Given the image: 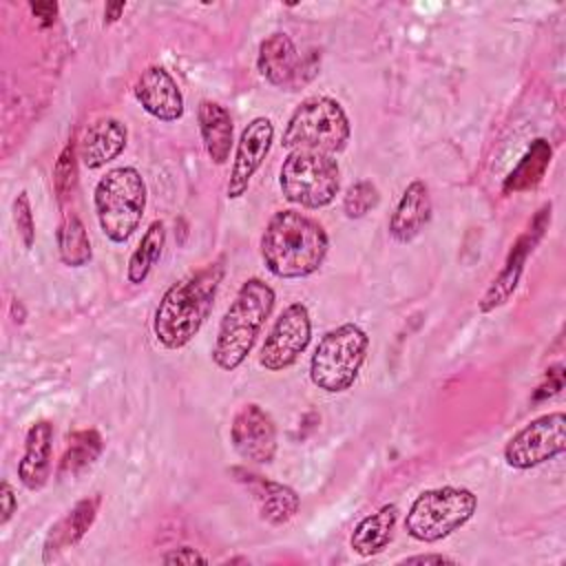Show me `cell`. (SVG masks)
Instances as JSON below:
<instances>
[{"label":"cell","instance_id":"1","mask_svg":"<svg viewBox=\"0 0 566 566\" xmlns=\"http://www.w3.org/2000/svg\"><path fill=\"white\" fill-rule=\"evenodd\" d=\"M226 276V256L177 279L159 298L153 316V334L166 349L186 347L208 321L219 285Z\"/></svg>","mask_w":566,"mask_h":566},{"label":"cell","instance_id":"2","mask_svg":"<svg viewBox=\"0 0 566 566\" xmlns=\"http://www.w3.org/2000/svg\"><path fill=\"white\" fill-rule=\"evenodd\" d=\"M329 250L325 228L292 208L276 210L259 241L265 270L276 279H305L321 270Z\"/></svg>","mask_w":566,"mask_h":566},{"label":"cell","instance_id":"3","mask_svg":"<svg viewBox=\"0 0 566 566\" xmlns=\"http://www.w3.org/2000/svg\"><path fill=\"white\" fill-rule=\"evenodd\" d=\"M276 303V292L270 283L252 276L241 283L234 301L228 305L217 338L212 345V360L221 371H234L252 352L265 321Z\"/></svg>","mask_w":566,"mask_h":566},{"label":"cell","instance_id":"4","mask_svg":"<svg viewBox=\"0 0 566 566\" xmlns=\"http://www.w3.org/2000/svg\"><path fill=\"white\" fill-rule=\"evenodd\" d=\"M146 199V181L137 168H111L93 188V208L102 234L113 243H126L142 223Z\"/></svg>","mask_w":566,"mask_h":566},{"label":"cell","instance_id":"5","mask_svg":"<svg viewBox=\"0 0 566 566\" xmlns=\"http://www.w3.org/2000/svg\"><path fill=\"white\" fill-rule=\"evenodd\" d=\"M367 352V332L356 323H343L325 332L314 347L310 358V380L327 394H343L358 380Z\"/></svg>","mask_w":566,"mask_h":566},{"label":"cell","instance_id":"6","mask_svg":"<svg viewBox=\"0 0 566 566\" xmlns=\"http://www.w3.org/2000/svg\"><path fill=\"white\" fill-rule=\"evenodd\" d=\"M352 137V124L334 97L312 95L303 99L287 119L281 137V146L287 150L307 148L327 155H338L345 150Z\"/></svg>","mask_w":566,"mask_h":566},{"label":"cell","instance_id":"7","mask_svg":"<svg viewBox=\"0 0 566 566\" xmlns=\"http://www.w3.org/2000/svg\"><path fill=\"white\" fill-rule=\"evenodd\" d=\"M478 511V495L467 486L422 491L409 506L405 531L411 539L433 544L460 531Z\"/></svg>","mask_w":566,"mask_h":566},{"label":"cell","instance_id":"8","mask_svg":"<svg viewBox=\"0 0 566 566\" xmlns=\"http://www.w3.org/2000/svg\"><path fill=\"white\" fill-rule=\"evenodd\" d=\"M279 188L290 203L318 210L329 206L340 190V168L334 155L294 148L279 170Z\"/></svg>","mask_w":566,"mask_h":566},{"label":"cell","instance_id":"9","mask_svg":"<svg viewBox=\"0 0 566 566\" xmlns=\"http://www.w3.org/2000/svg\"><path fill=\"white\" fill-rule=\"evenodd\" d=\"M566 451V416L551 411L524 424L504 444V462L511 469H533Z\"/></svg>","mask_w":566,"mask_h":566},{"label":"cell","instance_id":"10","mask_svg":"<svg viewBox=\"0 0 566 566\" xmlns=\"http://www.w3.org/2000/svg\"><path fill=\"white\" fill-rule=\"evenodd\" d=\"M310 340H312L310 310L305 303L294 301L279 314V318L270 327L259 352V365L265 371H283L301 358Z\"/></svg>","mask_w":566,"mask_h":566},{"label":"cell","instance_id":"11","mask_svg":"<svg viewBox=\"0 0 566 566\" xmlns=\"http://www.w3.org/2000/svg\"><path fill=\"white\" fill-rule=\"evenodd\" d=\"M548 223H551V203H546L537 210L528 230L513 243L500 274L493 279V283L486 287V292L478 301V310L482 314L493 312L495 307L504 305L513 296V292L520 283V276L524 272V263H526L528 254L535 250V245L539 243V239L544 237V230L548 228Z\"/></svg>","mask_w":566,"mask_h":566},{"label":"cell","instance_id":"12","mask_svg":"<svg viewBox=\"0 0 566 566\" xmlns=\"http://www.w3.org/2000/svg\"><path fill=\"white\" fill-rule=\"evenodd\" d=\"M256 69L261 77L272 86L294 91L305 84V77H303L305 71L310 75L316 73V60L314 55L310 60H303L292 38L283 31H274L268 38H263L259 44Z\"/></svg>","mask_w":566,"mask_h":566},{"label":"cell","instance_id":"13","mask_svg":"<svg viewBox=\"0 0 566 566\" xmlns=\"http://www.w3.org/2000/svg\"><path fill=\"white\" fill-rule=\"evenodd\" d=\"M230 442L245 462L270 464L279 447L276 424L261 405L245 402L230 422Z\"/></svg>","mask_w":566,"mask_h":566},{"label":"cell","instance_id":"14","mask_svg":"<svg viewBox=\"0 0 566 566\" xmlns=\"http://www.w3.org/2000/svg\"><path fill=\"white\" fill-rule=\"evenodd\" d=\"M272 142L274 124L268 117H254L245 124L234 148V159L226 186L228 199H241L248 192L254 172L261 168L272 148Z\"/></svg>","mask_w":566,"mask_h":566},{"label":"cell","instance_id":"15","mask_svg":"<svg viewBox=\"0 0 566 566\" xmlns=\"http://www.w3.org/2000/svg\"><path fill=\"white\" fill-rule=\"evenodd\" d=\"M230 473L243 489L250 493L256 504L259 517L272 526L287 524L301 509V497L296 491L283 482H274L261 473H254L243 467H232Z\"/></svg>","mask_w":566,"mask_h":566},{"label":"cell","instance_id":"16","mask_svg":"<svg viewBox=\"0 0 566 566\" xmlns=\"http://www.w3.org/2000/svg\"><path fill=\"white\" fill-rule=\"evenodd\" d=\"M139 106L159 122H177L184 117L186 104L177 80L159 64L142 71L133 86Z\"/></svg>","mask_w":566,"mask_h":566},{"label":"cell","instance_id":"17","mask_svg":"<svg viewBox=\"0 0 566 566\" xmlns=\"http://www.w3.org/2000/svg\"><path fill=\"white\" fill-rule=\"evenodd\" d=\"M431 210L433 206H431L429 186L422 179L409 181L389 217V223H387L389 237L398 243L413 241L431 221Z\"/></svg>","mask_w":566,"mask_h":566},{"label":"cell","instance_id":"18","mask_svg":"<svg viewBox=\"0 0 566 566\" xmlns=\"http://www.w3.org/2000/svg\"><path fill=\"white\" fill-rule=\"evenodd\" d=\"M128 142L126 126L115 117H99L93 124L86 126L82 139H80V159L84 168L97 170L106 166L108 161L117 159Z\"/></svg>","mask_w":566,"mask_h":566},{"label":"cell","instance_id":"19","mask_svg":"<svg viewBox=\"0 0 566 566\" xmlns=\"http://www.w3.org/2000/svg\"><path fill=\"white\" fill-rule=\"evenodd\" d=\"M51 451H53V424L38 420L24 436V451L18 462V478L24 489L40 491L51 478Z\"/></svg>","mask_w":566,"mask_h":566},{"label":"cell","instance_id":"20","mask_svg":"<svg viewBox=\"0 0 566 566\" xmlns=\"http://www.w3.org/2000/svg\"><path fill=\"white\" fill-rule=\"evenodd\" d=\"M102 504V495H88L84 500H80L73 509H69L49 531L46 539H44V555L42 559L49 564L53 562L62 551L73 548L93 526L97 511Z\"/></svg>","mask_w":566,"mask_h":566},{"label":"cell","instance_id":"21","mask_svg":"<svg viewBox=\"0 0 566 566\" xmlns=\"http://www.w3.org/2000/svg\"><path fill=\"white\" fill-rule=\"evenodd\" d=\"M197 122L206 155L212 164L221 166L230 159V150L234 144V124L230 111L212 99H201L197 108Z\"/></svg>","mask_w":566,"mask_h":566},{"label":"cell","instance_id":"22","mask_svg":"<svg viewBox=\"0 0 566 566\" xmlns=\"http://www.w3.org/2000/svg\"><path fill=\"white\" fill-rule=\"evenodd\" d=\"M398 522V506L382 504L378 511L365 515L349 537V546L360 557H371L385 551V546L394 537V528Z\"/></svg>","mask_w":566,"mask_h":566},{"label":"cell","instance_id":"23","mask_svg":"<svg viewBox=\"0 0 566 566\" xmlns=\"http://www.w3.org/2000/svg\"><path fill=\"white\" fill-rule=\"evenodd\" d=\"M104 451V438L97 429L73 431L66 440V449L57 464L60 478H77L84 473Z\"/></svg>","mask_w":566,"mask_h":566},{"label":"cell","instance_id":"24","mask_svg":"<svg viewBox=\"0 0 566 566\" xmlns=\"http://www.w3.org/2000/svg\"><path fill=\"white\" fill-rule=\"evenodd\" d=\"M551 155H553L551 144L544 137H537L528 146V150L522 155L520 164L504 179L502 192L504 195H513V192H522V190L535 188L542 181V177H544V172H546V168L551 164Z\"/></svg>","mask_w":566,"mask_h":566},{"label":"cell","instance_id":"25","mask_svg":"<svg viewBox=\"0 0 566 566\" xmlns=\"http://www.w3.org/2000/svg\"><path fill=\"white\" fill-rule=\"evenodd\" d=\"M57 256L69 268H84L93 259V248L84 221L75 212H66L55 232Z\"/></svg>","mask_w":566,"mask_h":566},{"label":"cell","instance_id":"26","mask_svg":"<svg viewBox=\"0 0 566 566\" xmlns=\"http://www.w3.org/2000/svg\"><path fill=\"white\" fill-rule=\"evenodd\" d=\"M166 245V226L164 221L155 219L146 232L142 234V241L137 243V248L133 250L130 259H128V268H126V279L133 285H142L150 270L157 265V261L161 259Z\"/></svg>","mask_w":566,"mask_h":566},{"label":"cell","instance_id":"27","mask_svg":"<svg viewBox=\"0 0 566 566\" xmlns=\"http://www.w3.org/2000/svg\"><path fill=\"white\" fill-rule=\"evenodd\" d=\"M77 159H80V150L75 146V139H69L53 166V190L60 203L73 197V190L77 186Z\"/></svg>","mask_w":566,"mask_h":566},{"label":"cell","instance_id":"28","mask_svg":"<svg viewBox=\"0 0 566 566\" xmlns=\"http://www.w3.org/2000/svg\"><path fill=\"white\" fill-rule=\"evenodd\" d=\"M380 203V190L374 181L360 179L352 184L343 197V212L347 219H360Z\"/></svg>","mask_w":566,"mask_h":566},{"label":"cell","instance_id":"29","mask_svg":"<svg viewBox=\"0 0 566 566\" xmlns=\"http://www.w3.org/2000/svg\"><path fill=\"white\" fill-rule=\"evenodd\" d=\"M11 212H13V223L24 250H31L35 243V219H33V208L27 190H20L15 195Z\"/></svg>","mask_w":566,"mask_h":566},{"label":"cell","instance_id":"30","mask_svg":"<svg viewBox=\"0 0 566 566\" xmlns=\"http://www.w3.org/2000/svg\"><path fill=\"white\" fill-rule=\"evenodd\" d=\"M161 562L164 564H208V557L201 555L197 548L192 546H179V548H172L168 553L161 555Z\"/></svg>","mask_w":566,"mask_h":566},{"label":"cell","instance_id":"31","mask_svg":"<svg viewBox=\"0 0 566 566\" xmlns=\"http://www.w3.org/2000/svg\"><path fill=\"white\" fill-rule=\"evenodd\" d=\"M18 511V495L9 480L0 482V524L4 526Z\"/></svg>","mask_w":566,"mask_h":566},{"label":"cell","instance_id":"32","mask_svg":"<svg viewBox=\"0 0 566 566\" xmlns=\"http://www.w3.org/2000/svg\"><path fill=\"white\" fill-rule=\"evenodd\" d=\"M398 564H458L453 557L449 555H442V553H429V555H411V557H405L400 559Z\"/></svg>","mask_w":566,"mask_h":566},{"label":"cell","instance_id":"33","mask_svg":"<svg viewBox=\"0 0 566 566\" xmlns=\"http://www.w3.org/2000/svg\"><path fill=\"white\" fill-rule=\"evenodd\" d=\"M29 9L44 24H51L55 20V15H57V2H31Z\"/></svg>","mask_w":566,"mask_h":566},{"label":"cell","instance_id":"34","mask_svg":"<svg viewBox=\"0 0 566 566\" xmlns=\"http://www.w3.org/2000/svg\"><path fill=\"white\" fill-rule=\"evenodd\" d=\"M124 9H126V2H108V4L104 7V24L115 22V20L122 15Z\"/></svg>","mask_w":566,"mask_h":566}]
</instances>
